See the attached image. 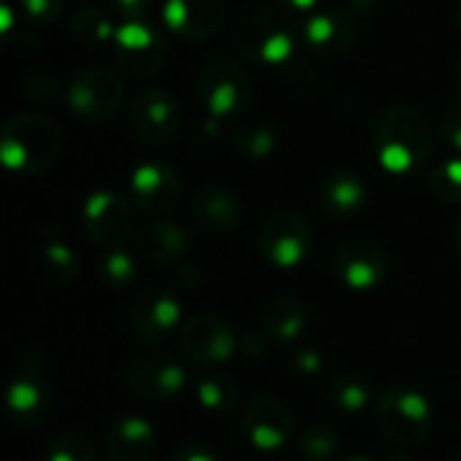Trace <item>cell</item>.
<instances>
[{
    "mask_svg": "<svg viewBox=\"0 0 461 461\" xmlns=\"http://www.w3.org/2000/svg\"><path fill=\"white\" fill-rule=\"evenodd\" d=\"M127 384L138 397L151 402H165L184 392L186 370L167 351H140L132 357L127 367Z\"/></svg>",
    "mask_w": 461,
    "mask_h": 461,
    "instance_id": "obj_12",
    "label": "cell"
},
{
    "mask_svg": "<svg viewBox=\"0 0 461 461\" xmlns=\"http://www.w3.org/2000/svg\"><path fill=\"white\" fill-rule=\"evenodd\" d=\"M456 84H459V95H461V62H459V68H456Z\"/></svg>",
    "mask_w": 461,
    "mask_h": 461,
    "instance_id": "obj_48",
    "label": "cell"
},
{
    "mask_svg": "<svg viewBox=\"0 0 461 461\" xmlns=\"http://www.w3.org/2000/svg\"><path fill=\"white\" fill-rule=\"evenodd\" d=\"M257 249L267 265L278 270H294L313 249V227L294 211H278L259 227Z\"/></svg>",
    "mask_w": 461,
    "mask_h": 461,
    "instance_id": "obj_8",
    "label": "cell"
},
{
    "mask_svg": "<svg viewBox=\"0 0 461 461\" xmlns=\"http://www.w3.org/2000/svg\"><path fill=\"white\" fill-rule=\"evenodd\" d=\"M259 327H262V332L270 340H276V343H292L305 330V308L294 297L276 294V297H270L262 305Z\"/></svg>",
    "mask_w": 461,
    "mask_h": 461,
    "instance_id": "obj_24",
    "label": "cell"
},
{
    "mask_svg": "<svg viewBox=\"0 0 461 461\" xmlns=\"http://www.w3.org/2000/svg\"><path fill=\"white\" fill-rule=\"evenodd\" d=\"M230 41L238 57L265 68H284L297 54L289 14L265 3L249 5L238 14Z\"/></svg>",
    "mask_w": 461,
    "mask_h": 461,
    "instance_id": "obj_2",
    "label": "cell"
},
{
    "mask_svg": "<svg viewBox=\"0 0 461 461\" xmlns=\"http://www.w3.org/2000/svg\"><path fill=\"white\" fill-rule=\"evenodd\" d=\"M135 251H127L122 246H113L108 249L100 262H97V276L103 281V286L113 289V292H122V289H130L138 278V262H135Z\"/></svg>",
    "mask_w": 461,
    "mask_h": 461,
    "instance_id": "obj_28",
    "label": "cell"
},
{
    "mask_svg": "<svg viewBox=\"0 0 461 461\" xmlns=\"http://www.w3.org/2000/svg\"><path fill=\"white\" fill-rule=\"evenodd\" d=\"M181 348L192 362L203 367H213L227 362L240 348V340L224 319L211 313H197L181 330Z\"/></svg>",
    "mask_w": 461,
    "mask_h": 461,
    "instance_id": "obj_17",
    "label": "cell"
},
{
    "mask_svg": "<svg viewBox=\"0 0 461 461\" xmlns=\"http://www.w3.org/2000/svg\"><path fill=\"white\" fill-rule=\"evenodd\" d=\"M375 427L389 443L416 446L432 432L435 408L421 392L411 386H392L375 402Z\"/></svg>",
    "mask_w": 461,
    "mask_h": 461,
    "instance_id": "obj_4",
    "label": "cell"
},
{
    "mask_svg": "<svg viewBox=\"0 0 461 461\" xmlns=\"http://www.w3.org/2000/svg\"><path fill=\"white\" fill-rule=\"evenodd\" d=\"M194 92L213 119H230L251 103V76L238 59L208 57L194 70Z\"/></svg>",
    "mask_w": 461,
    "mask_h": 461,
    "instance_id": "obj_5",
    "label": "cell"
},
{
    "mask_svg": "<svg viewBox=\"0 0 461 461\" xmlns=\"http://www.w3.org/2000/svg\"><path fill=\"white\" fill-rule=\"evenodd\" d=\"M281 11H286L289 16L300 14V16H308L313 14V8L319 5V0H276Z\"/></svg>",
    "mask_w": 461,
    "mask_h": 461,
    "instance_id": "obj_44",
    "label": "cell"
},
{
    "mask_svg": "<svg viewBox=\"0 0 461 461\" xmlns=\"http://www.w3.org/2000/svg\"><path fill=\"white\" fill-rule=\"evenodd\" d=\"M378 3L381 0H338V8L348 14L351 19H362V16H370Z\"/></svg>",
    "mask_w": 461,
    "mask_h": 461,
    "instance_id": "obj_42",
    "label": "cell"
},
{
    "mask_svg": "<svg viewBox=\"0 0 461 461\" xmlns=\"http://www.w3.org/2000/svg\"><path fill=\"white\" fill-rule=\"evenodd\" d=\"M186 232L181 230V224L170 221V219H154L143 227L135 230L132 235V251L151 262V265H173L186 254Z\"/></svg>",
    "mask_w": 461,
    "mask_h": 461,
    "instance_id": "obj_22",
    "label": "cell"
},
{
    "mask_svg": "<svg viewBox=\"0 0 461 461\" xmlns=\"http://www.w3.org/2000/svg\"><path fill=\"white\" fill-rule=\"evenodd\" d=\"M181 319V300L176 289H167L162 284L146 286L132 297L130 305V327L135 338L140 340H165Z\"/></svg>",
    "mask_w": 461,
    "mask_h": 461,
    "instance_id": "obj_16",
    "label": "cell"
},
{
    "mask_svg": "<svg viewBox=\"0 0 461 461\" xmlns=\"http://www.w3.org/2000/svg\"><path fill=\"white\" fill-rule=\"evenodd\" d=\"M19 11L30 24H54L65 11V0H19Z\"/></svg>",
    "mask_w": 461,
    "mask_h": 461,
    "instance_id": "obj_36",
    "label": "cell"
},
{
    "mask_svg": "<svg viewBox=\"0 0 461 461\" xmlns=\"http://www.w3.org/2000/svg\"><path fill=\"white\" fill-rule=\"evenodd\" d=\"M194 397L200 402V408L205 413L213 416H227L238 408L240 400V386L235 378H230L227 373H211L203 375L194 386Z\"/></svg>",
    "mask_w": 461,
    "mask_h": 461,
    "instance_id": "obj_27",
    "label": "cell"
},
{
    "mask_svg": "<svg viewBox=\"0 0 461 461\" xmlns=\"http://www.w3.org/2000/svg\"><path fill=\"white\" fill-rule=\"evenodd\" d=\"M154 448L157 435L143 416H122L105 432V454L111 461H149Z\"/></svg>",
    "mask_w": 461,
    "mask_h": 461,
    "instance_id": "obj_23",
    "label": "cell"
},
{
    "mask_svg": "<svg viewBox=\"0 0 461 461\" xmlns=\"http://www.w3.org/2000/svg\"><path fill=\"white\" fill-rule=\"evenodd\" d=\"M230 19L227 0H165L162 22L181 41H208L224 30Z\"/></svg>",
    "mask_w": 461,
    "mask_h": 461,
    "instance_id": "obj_18",
    "label": "cell"
},
{
    "mask_svg": "<svg viewBox=\"0 0 461 461\" xmlns=\"http://www.w3.org/2000/svg\"><path fill=\"white\" fill-rule=\"evenodd\" d=\"M116 30L108 19V14L103 8H95V5H86V8H78L70 19V32L76 35V41L81 43H89V46H100V43H113L116 38Z\"/></svg>",
    "mask_w": 461,
    "mask_h": 461,
    "instance_id": "obj_29",
    "label": "cell"
},
{
    "mask_svg": "<svg viewBox=\"0 0 461 461\" xmlns=\"http://www.w3.org/2000/svg\"><path fill=\"white\" fill-rule=\"evenodd\" d=\"M230 140H232L238 154H243L249 159H265V157H270L276 151L278 132L267 119L251 116V119H240V122L232 124Z\"/></svg>",
    "mask_w": 461,
    "mask_h": 461,
    "instance_id": "obj_26",
    "label": "cell"
},
{
    "mask_svg": "<svg viewBox=\"0 0 461 461\" xmlns=\"http://www.w3.org/2000/svg\"><path fill=\"white\" fill-rule=\"evenodd\" d=\"M392 461H413V459H411V456H402V454H400V456H394Z\"/></svg>",
    "mask_w": 461,
    "mask_h": 461,
    "instance_id": "obj_49",
    "label": "cell"
},
{
    "mask_svg": "<svg viewBox=\"0 0 461 461\" xmlns=\"http://www.w3.org/2000/svg\"><path fill=\"white\" fill-rule=\"evenodd\" d=\"M429 192L435 200H440L446 205L461 203V157L438 162L429 170Z\"/></svg>",
    "mask_w": 461,
    "mask_h": 461,
    "instance_id": "obj_32",
    "label": "cell"
},
{
    "mask_svg": "<svg viewBox=\"0 0 461 461\" xmlns=\"http://www.w3.org/2000/svg\"><path fill=\"white\" fill-rule=\"evenodd\" d=\"M370 400H373V389L367 378H362L359 373H340L327 386L330 408L346 419H359L370 408Z\"/></svg>",
    "mask_w": 461,
    "mask_h": 461,
    "instance_id": "obj_25",
    "label": "cell"
},
{
    "mask_svg": "<svg viewBox=\"0 0 461 461\" xmlns=\"http://www.w3.org/2000/svg\"><path fill=\"white\" fill-rule=\"evenodd\" d=\"M346 461H375V459H370V456H351V459H346Z\"/></svg>",
    "mask_w": 461,
    "mask_h": 461,
    "instance_id": "obj_47",
    "label": "cell"
},
{
    "mask_svg": "<svg viewBox=\"0 0 461 461\" xmlns=\"http://www.w3.org/2000/svg\"><path fill=\"white\" fill-rule=\"evenodd\" d=\"M81 224L92 240L108 249L122 246L135 235V203L113 189H97L81 205Z\"/></svg>",
    "mask_w": 461,
    "mask_h": 461,
    "instance_id": "obj_11",
    "label": "cell"
},
{
    "mask_svg": "<svg viewBox=\"0 0 461 461\" xmlns=\"http://www.w3.org/2000/svg\"><path fill=\"white\" fill-rule=\"evenodd\" d=\"M440 132H443V140L461 154V100L448 103L440 111Z\"/></svg>",
    "mask_w": 461,
    "mask_h": 461,
    "instance_id": "obj_37",
    "label": "cell"
},
{
    "mask_svg": "<svg viewBox=\"0 0 461 461\" xmlns=\"http://www.w3.org/2000/svg\"><path fill=\"white\" fill-rule=\"evenodd\" d=\"M113 14L122 16L124 22H135V19H146V11L151 5V0H108Z\"/></svg>",
    "mask_w": 461,
    "mask_h": 461,
    "instance_id": "obj_40",
    "label": "cell"
},
{
    "mask_svg": "<svg viewBox=\"0 0 461 461\" xmlns=\"http://www.w3.org/2000/svg\"><path fill=\"white\" fill-rule=\"evenodd\" d=\"M454 19H456V24H459L461 30V0H456V5H454Z\"/></svg>",
    "mask_w": 461,
    "mask_h": 461,
    "instance_id": "obj_46",
    "label": "cell"
},
{
    "mask_svg": "<svg viewBox=\"0 0 461 461\" xmlns=\"http://www.w3.org/2000/svg\"><path fill=\"white\" fill-rule=\"evenodd\" d=\"M113 57L132 78H151L167 62V41L162 30L146 19L122 22L113 38Z\"/></svg>",
    "mask_w": 461,
    "mask_h": 461,
    "instance_id": "obj_9",
    "label": "cell"
},
{
    "mask_svg": "<svg viewBox=\"0 0 461 461\" xmlns=\"http://www.w3.org/2000/svg\"><path fill=\"white\" fill-rule=\"evenodd\" d=\"M130 132L151 149L173 146L181 138V108L165 89H146L130 105Z\"/></svg>",
    "mask_w": 461,
    "mask_h": 461,
    "instance_id": "obj_10",
    "label": "cell"
},
{
    "mask_svg": "<svg viewBox=\"0 0 461 461\" xmlns=\"http://www.w3.org/2000/svg\"><path fill=\"white\" fill-rule=\"evenodd\" d=\"M41 267L43 276L54 284V286H68L76 273H78V259L73 254V249L62 240H46L41 249Z\"/></svg>",
    "mask_w": 461,
    "mask_h": 461,
    "instance_id": "obj_30",
    "label": "cell"
},
{
    "mask_svg": "<svg viewBox=\"0 0 461 461\" xmlns=\"http://www.w3.org/2000/svg\"><path fill=\"white\" fill-rule=\"evenodd\" d=\"M43 461H97V451H95V446L86 438L70 432V435L54 438L46 446Z\"/></svg>",
    "mask_w": 461,
    "mask_h": 461,
    "instance_id": "obj_34",
    "label": "cell"
},
{
    "mask_svg": "<svg viewBox=\"0 0 461 461\" xmlns=\"http://www.w3.org/2000/svg\"><path fill=\"white\" fill-rule=\"evenodd\" d=\"M62 151V130L43 113H16L0 130V159L11 173H46Z\"/></svg>",
    "mask_w": 461,
    "mask_h": 461,
    "instance_id": "obj_3",
    "label": "cell"
},
{
    "mask_svg": "<svg viewBox=\"0 0 461 461\" xmlns=\"http://www.w3.org/2000/svg\"><path fill=\"white\" fill-rule=\"evenodd\" d=\"M373 151L378 165L392 176L419 173L435 151L432 122L416 105H392L373 130Z\"/></svg>",
    "mask_w": 461,
    "mask_h": 461,
    "instance_id": "obj_1",
    "label": "cell"
},
{
    "mask_svg": "<svg viewBox=\"0 0 461 461\" xmlns=\"http://www.w3.org/2000/svg\"><path fill=\"white\" fill-rule=\"evenodd\" d=\"M170 461H221V459H219V454H216L211 446H205V443H200V440H186V443L176 446V451L170 454Z\"/></svg>",
    "mask_w": 461,
    "mask_h": 461,
    "instance_id": "obj_39",
    "label": "cell"
},
{
    "mask_svg": "<svg viewBox=\"0 0 461 461\" xmlns=\"http://www.w3.org/2000/svg\"><path fill=\"white\" fill-rule=\"evenodd\" d=\"M173 281H176V286H178V289L189 292V289H197V286L203 284V276H200V270H197L194 265H184V267H178V270H176Z\"/></svg>",
    "mask_w": 461,
    "mask_h": 461,
    "instance_id": "obj_43",
    "label": "cell"
},
{
    "mask_svg": "<svg viewBox=\"0 0 461 461\" xmlns=\"http://www.w3.org/2000/svg\"><path fill=\"white\" fill-rule=\"evenodd\" d=\"M22 95L32 105H51L62 95V81L51 70H32L22 78Z\"/></svg>",
    "mask_w": 461,
    "mask_h": 461,
    "instance_id": "obj_35",
    "label": "cell"
},
{
    "mask_svg": "<svg viewBox=\"0 0 461 461\" xmlns=\"http://www.w3.org/2000/svg\"><path fill=\"white\" fill-rule=\"evenodd\" d=\"M281 76H284V86L294 95H311L319 89V68L303 54H294L281 68Z\"/></svg>",
    "mask_w": 461,
    "mask_h": 461,
    "instance_id": "obj_33",
    "label": "cell"
},
{
    "mask_svg": "<svg viewBox=\"0 0 461 461\" xmlns=\"http://www.w3.org/2000/svg\"><path fill=\"white\" fill-rule=\"evenodd\" d=\"M321 367H324V359L316 348H303V351L292 354V373L297 378H313V375H319Z\"/></svg>",
    "mask_w": 461,
    "mask_h": 461,
    "instance_id": "obj_38",
    "label": "cell"
},
{
    "mask_svg": "<svg viewBox=\"0 0 461 461\" xmlns=\"http://www.w3.org/2000/svg\"><path fill=\"white\" fill-rule=\"evenodd\" d=\"M367 203H370V189L365 178L354 170H332L319 186V205L335 221L359 216L367 208Z\"/></svg>",
    "mask_w": 461,
    "mask_h": 461,
    "instance_id": "obj_21",
    "label": "cell"
},
{
    "mask_svg": "<svg viewBox=\"0 0 461 461\" xmlns=\"http://www.w3.org/2000/svg\"><path fill=\"white\" fill-rule=\"evenodd\" d=\"M189 219L205 235H230L240 224V203L230 189L208 184L189 200Z\"/></svg>",
    "mask_w": 461,
    "mask_h": 461,
    "instance_id": "obj_20",
    "label": "cell"
},
{
    "mask_svg": "<svg viewBox=\"0 0 461 461\" xmlns=\"http://www.w3.org/2000/svg\"><path fill=\"white\" fill-rule=\"evenodd\" d=\"M130 200L138 211L151 216H165L176 211L184 200V178L181 173L159 159L143 162L130 176Z\"/></svg>",
    "mask_w": 461,
    "mask_h": 461,
    "instance_id": "obj_14",
    "label": "cell"
},
{
    "mask_svg": "<svg viewBox=\"0 0 461 461\" xmlns=\"http://www.w3.org/2000/svg\"><path fill=\"white\" fill-rule=\"evenodd\" d=\"M127 100V86L124 78L105 68V65H92L78 70L68 89H65V103L70 113L81 122H108L113 119Z\"/></svg>",
    "mask_w": 461,
    "mask_h": 461,
    "instance_id": "obj_6",
    "label": "cell"
},
{
    "mask_svg": "<svg viewBox=\"0 0 461 461\" xmlns=\"http://www.w3.org/2000/svg\"><path fill=\"white\" fill-rule=\"evenodd\" d=\"M240 432L254 451L276 454L294 438V416L276 397H254L240 413Z\"/></svg>",
    "mask_w": 461,
    "mask_h": 461,
    "instance_id": "obj_13",
    "label": "cell"
},
{
    "mask_svg": "<svg viewBox=\"0 0 461 461\" xmlns=\"http://www.w3.org/2000/svg\"><path fill=\"white\" fill-rule=\"evenodd\" d=\"M451 240H454V249H456V254H461V219L456 221V227H454V235H451Z\"/></svg>",
    "mask_w": 461,
    "mask_h": 461,
    "instance_id": "obj_45",
    "label": "cell"
},
{
    "mask_svg": "<svg viewBox=\"0 0 461 461\" xmlns=\"http://www.w3.org/2000/svg\"><path fill=\"white\" fill-rule=\"evenodd\" d=\"M338 451H340V440L324 424H308L297 438V454L305 461H335Z\"/></svg>",
    "mask_w": 461,
    "mask_h": 461,
    "instance_id": "obj_31",
    "label": "cell"
},
{
    "mask_svg": "<svg viewBox=\"0 0 461 461\" xmlns=\"http://www.w3.org/2000/svg\"><path fill=\"white\" fill-rule=\"evenodd\" d=\"M265 332L259 335V332H254V330H246V332H240L238 335V340H240V351L243 354H249V357H262L265 354Z\"/></svg>",
    "mask_w": 461,
    "mask_h": 461,
    "instance_id": "obj_41",
    "label": "cell"
},
{
    "mask_svg": "<svg viewBox=\"0 0 461 461\" xmlns=\"http://www.w3.org/2000/svg\"><path fill=\"white\" fill-rule=\"evenodd\" d=\"M335 276L354 292H373L389 278V257L373 240H343L332 254Z\"/></svg>",
    "mask_w": 461,
    "mask_h": 461,
    "instance_id": "obj_15",
    "label": "cell"
},
{
    "mask_svg": "<svg viewBox=\"0 0 461 461\" xmlns=\"http://www.w3.org/2000/svg\"><path fill=\"white\" fill-rule=\"evenodd\" d=\"M300 41L305 49L324 59H338L348 54L357 43V24L340 8H324L303 16Z\"/></svg>",
    "mask_w": 461,
    "mask_h": 461,
    "instance_id": "obj_19",
    "label": "cell"
},
{
    "mask_svg": "<svg viewBox=\"0 0 461 461\" xmlns=\"http://www.w3.org/2000/svg\"><path fill=\"white\" fill-rule=\"evenodd\" d=\"M57 405L46 362L38 354H24L8 386V416L22 427H41Z\"/></svg>",
    "mask_w": 461,
    "mask_h": 461,
    "instance_id": "obj_7",
    "label": "cell"
}]
</instances>
